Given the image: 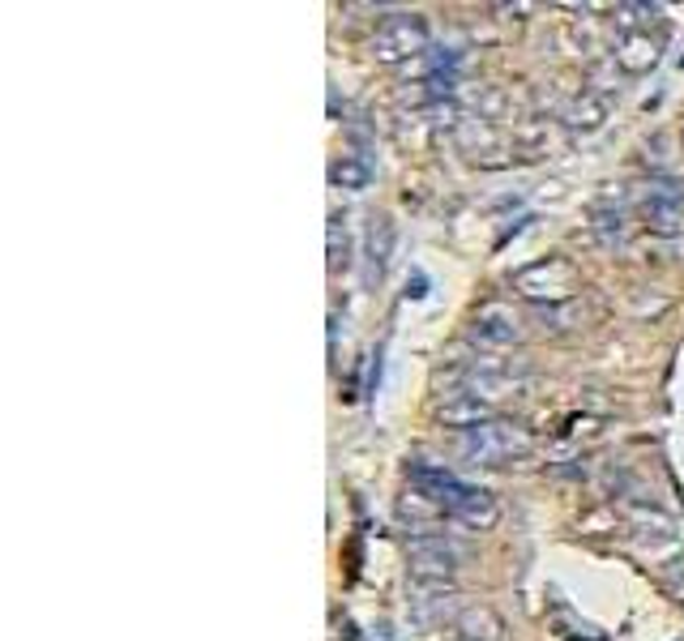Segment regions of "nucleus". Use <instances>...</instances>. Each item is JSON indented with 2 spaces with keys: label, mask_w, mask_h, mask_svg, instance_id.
<instances>
[{
  "label": "nucleus",
  "mask_w": 684,
  "mask_h": 641,
  "mask_svg": "<svg viewBox=\"0 0 684 641\" xmlns=\"http://www.w3.org/2000/svg\"><path fill=\"white\" fill-rule=\"evenodd\" d=\"M654 56H659V48H654V39L650 35H629L625 44H621V51H616V60L625 64V69H646V64H654Z\"/></svg>",
  "instance_id": "nucleus-5"
},
{
  "label": "nucleus",
  "mask_w": 684,
  "mask_h": 641,
  "mask_svg": "<svg viewBox=\"0 0 684 641\" xmlns=\"http://www.w3.org/2000/svg\"><path fill=\"white\" fill-rule=\"evenodd\" d=\"M406 551H411V569L420 582H445L458 565V547L445 543L440 535H420V539H411Z\"/></svg>",
  "instance_id": "nucleus-3"
},
{
  "label": "nucleus",
  "mask_w": 684,
  "mask_h": 641,
  "mask_svg": "<svg viewBox=\"0 0 684 641\" xmlns=\"http://www.w3.org/2000/svg\"><path fill=\"white\" fill-rule=\"evenodd\" d=\"M458 449L471 458V462H484V466H500L509 458H522L531 449V437L518 428V424H505V419H484L475 428H462Z\"/></svg>",
  "instance_id": "nucleus-1"
},
{
  "label": "nucleus",
  "mask_w": 684,
  "mask_h": 641,
  "mask_svg": "<svg viewBox=\"0 0 684 641\" xmlns=\"http://www.w3.org/2000/svg\"><path fill=\"white\" fill-rule=\"evenodd\" d=\"M458 629L467 633V641H480V638H484V641H496V633H500V620H496L492 612H484V607H480V612L471 607V612H467V616L458 620Z\"/></svg>",
  "instance_id": "nucleus-6"
},
{
  "label": "nucleus",
  "mask_w": 684,
  "mask_h": 641,
  "mask_svg": "<svg viewBox=\"0 0 684 641\" xmlns=\"http://www.w3.org/2000/svg\"><path fill=\"white\" fill-rule=\"evenodd\" d=\"M424 44H428L424 22H420L415 13H393V17H386V22L377 26V35H373V56H377V60H402V56L424 51Z\"/></svg>",
  "instance_id": "nucleus-2"
},
{
  "label": "nucleus",
  "mask_w": 684,
  "mask_h": 641,
  "mask_svg": "<svg viewBox=\"0 0 684 641\" xmlns=\"http://www.w3.org/2000/svg\"><path fill=\"white\" fill-rule=\"evenodd\" d=\"M475 339L492 346H505L518 339V317L505 308V304H488L475 312Z\"/></svg>",
  "instance_id": "nucleus-4"
}]
</instances>
